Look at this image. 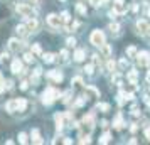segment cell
Instances as JSON below:
<instances>
[{"label": "cell", "mask_w": 150, "mask_h": 145, "mask_svg": "<svg viewBox=\"0 0 150 145\" xmlns=\"http://www.w3.org/2000/svg\"><path fill=\"white\" fill-rule=\"evenodd\" d=\"M57 96H59V93H57V91L52 90V88H47V90L42 93V101H44L46 105H51Z\"/></svg>", "instance_id": "6da1fadb"}, {"label": "cell", "mask_w": 150, "mask_h": 145, "mask_svg": "<svg viewBox=\"0 0 150 145\" xmlns=\"http://www.w3.org/2000/svg\"><path fill=\"white\" fill-rule=\"evenodd\" d=\"M17 12H19L22 17H27V19H30V17H35L32 7H30V5H27V4H19V5H17Z\"/></svg>", "instance_id": "7a4b0ae2"}, {"label": "cell", "mask_w": 150, "mask_h": 145, "mask_svg": "<svg viewBox=\"0 0 150 145\" xmlns=\"http://www.w3.org/2000/svg\"><path fill=\"white\" fill-rule=\"evenodd\" d=\"M89 41H91V44H95V46H101V44H105V34H103L101 30H93Z\"/></svg>", "instance_id": "3957f363"}, {"label": "cell", "mask_w": 150, "mask_h": 145, "mask_svg": "<svg viewBox=\"0 0 150 145\" xmlns=\"http://www.w3.org/2000/svg\"><path fill=\"white\" fill-rule=\"evenodd\" d=\"M93 125H95V122H93V117H91V115L84 117V118H83V122H81L83 133H91V130H93Z\"/></svg>", "instance_id": "277c9868"}, {"label": "cell", "mask_w": 150, "mask_h": 145, "mask_svg": "<svg viewBox=\"0 0 150 145\" xmlns=\"http://www.w3.org/2000/svg\"><path fill=\"white\" fill-rule=\"evenodd\" d=\"M61 22H62V19L59 17V15H56V14H51V15L47 17V24H49L52 29H59Z\"/></svg>", "instance_id": "5b68a950"}, {"label": "cell", "mask_w": 150, "mask_h": 145, "mask_svg": "<svg viewBox=\"0 0 150 145\" xmlns=\"http://www.w3.org/2000/svg\"><path fill=\"white\" fill-rule=\"evenodd\" d=\"M137 62H138V66H149V62H150L149 54L147 52H140L137 56Z\"/></svg>", "instance_id": "8992f818"}, {"label": "cell", "mask_w": 150, "mask_h": 145, "mask_svg": "<svg viewBox=\"0 0 150 145\" xmlns=\"http://www.w3.org/2000/svg\"><path fill=\"white\" fill-rule=\"evenodd\" d=\"M8 49H10L12 52H17V51L21 49V42L17 41V39H10V41H8Z\"/></svg>", "instance_id": "52a82bcc"}, {"label": "cell", "mask_w": 150, "mask_h": 145, "mask_svg": "<svg viewBox=\"0 0 150 145\" xmlns=\"http://www.w3.org/2000/svg\"><path fill=\"white\" fill-rule=\"evenodd\" d=\"M37 27H39V24H37V21H35V17H30L29 22H27V29L30 30V32H35Z\"/></svg>", "instance_id": "ba28073f"}, {"label": "cell", "mask_w": 150, "mask_h": 145, "mask_svg": "<svg viewBox=\"0 0 150 145\" xmlns=\"http://www.w3.org/2000/svg\"><path fill=\"white\" fill-rule=\"evenodd\" d=\"M137 29H138V32L145 34V32H147V29H149V24H147L145 21H138V22H137Z\"/></svg>", "instance_id": "9c48e42d"}, {"label": "cell", "mask_w": 150, "mask_h": 145, "mask_svg": "<svg viewBox=\"0 0 150 145\" xmlns=\"http://www.w3.org/2000/svg\"><path fill=\"white\" fill-rule=\"evenodd\" d=\"M5 108H7L8 113H14V111H17V100H12V101H8V103L5 105Z\"/></svg>", "instance_id": "30bf717a"}, {"label": "cell", "mask_w": 150, "mask_h": 145, "mask_svg": "<svg viewBox=\"0 0 150 145\" xmlns=\"http://www.w3.org/2000/svg\"><path fill=\"white\" fill-rule=\"evenodd\" d=\"M127 8H125V5H123V0H116L115 2V12H120V14H123Z\"/></svg>", "instance_id": "8fae6325"}, {"label": "cell", "mask_w": 150, "mask_h": 145, "mask_svg": "<svg viewBox=\"0 0 150 145\" xmlns=\"http://www.w3.org/2000/svg\"><path fill=\"white\" fill-rule=\"evenodd\" d=\"M21 69H22V62L19 61V59H15L14 62H12V73H21Z\"/></svg>", "instance_id": "7c38bea8"}, {"label": "cell", "mask_w": 150, "mask_h": 145, "mask_svg": "<svg viewBox=\"0 0 150 145\" xmlns=\"http://www.w3.org/2000/svg\"><path fill=\"white\" fill-rule=\"evenodd\" d=\"M27 32H30L27 29V25H17V34L22 35V37H25L27 35Z\"/></svg>", "instance_id": "4fadbf2b"}, {"label": "cell", "mask_w": 150, "mask_h": 145, "mask_svg": "<svg viewBox=\"0 0 150 145\" xmlns=\"http://www.w3.org/2000/svg\"><path fill=\"white\" fill-rule=\"evenodd\" d=\"M100 47H101V52H103V56H106V57H110V56H111V47H110L108 44H101Z\"/></svg>", "instance_id": "5bb4252c"}, {"label": "cell", "mask_w": 150, "mask_h": 145, "mask_svg": "<svg viewBox=\"0 0 150 145\" xmlns=\"http://www.w3.org/2000/svg\"><path fill=\"white\" fill-rule=\"evenodd\" d=\"M25 106H27V101L25 100H17V111H24L25 110Z\"/></svg>", "instance_id": "9a60e30c"}, {"label": "cell", "mask_w": 150, "mask_h": 145, "mask_svg": "<svg viewBox=\"0 0 150 145\" xmlns=\"http://www.w3.org/2000/svg\"><path fill=\"white\" fill-rule=\"evenodd\" d=\"M47 76L52 78V79H56V81H61V79H62V74H61V73H57V71H51Z\"/></svg>", "instance_id": "2e32d148"}, {"label": "cell", "mask_w": 150, "mask_h": 145, "mask_svg": "<svg viewBox=\"0 0 150 145\" xmlns=\"http://www.w3.org/2000/svg\"><path fill=\"white\" fill-rule=\"evenodd\" d=\"M74 59L76 61H83V59H84V51H83V49H78V51H76Z\"/></svg>", "instance_id": "e0dca14e"}, {"label": "cell", "mask_w": 150, "mask_h": 145, "mask_svg": "<svg viewBox=\"0 0 150 145\" xmlns=\"http://www.w3.org/2000/svg\"><path fill=\"white\" fill-rule=\"evenodd\" d=\"M32 142H35V144H42L41 137H39V132L37 130H32Z\"/></svg>", "instance_id": "ac0fdd59"}, {"label": "cell", "mask_w": 150, "mask_h": 145, "mask_svg": "<svg viewBox=\"0 0 150 145\" xmlns=\"http://www.w3.org/2000/svg\"><path fill=\"white\" fill-rule=\"evenodd\" d=\"M56 127H57V130H61L62 128V115H56Z\"/></svg>", "instance_id": "d6986e66"}, {"label": "cell", "mask_w": 150, "mask_h": 145, "mask_svg": "<svg viewBox=\"0 0 150 145\" xmlns=\"http://www.w3.org/2000/svg\"><path fill=\"white\" fill-rule=\"evenodd\" d=\"M115 128H122L123 127V122H122V117H116V120H115Z\"/></svg>", "instance_id": "ffe728a7"}, {"label": "cell", "mask_w": 150, "mask_h": 145, "mask_svg": "<svg viewBox=\"0 0 150 145\" xmlns=\"http://www.w3.org/2000/svg\"><path fill=\"white\" fill-rule=\"evenodd\" d=\"M128 79L132 81V84H135V81H137V73L135 71H132V73L128 74Z\"/></svg>", "instance_id": "44dd1931"}, {"label": "cell", "mask_w": 150, "mask_h": 145, "mask_svg": "<svg viewBox=\"0 0 150 145\" xmlns=\"http://www.w3.org/2000/svg\"><path fill=\"white\" fill-rule=\"evenodd\" d=\"M98 108H100V110H103V111H108L110 110V105L108 103H98Z\"/></svg>", "instance_id": "7402d4cb"}, {"label": "cell", "mask_w": 150, "mask_h": 145, "mask_svg": "<svg viewBox=\"0 0 150 145\" xmlns=\"http://www.w3.org/2000/svg\"><path fill=\"white\" fill-rule=\"evenodd\" d=\"M86 93H89V95H93V96H98V91L95 90V88H91V86H89V88H86Z\"/></svg>", "instance_id": "603a6c76"}, {"label": "cell", "mask_w": 150, "mask_h": 145, "mask_svg": "<svg viewBox=\"0 0 150 145\" xmlns=\"http://www.w3.org/2000/svg\"><path fill=\"white\" fill-rule=\"evenodd\" d=\"M127 54H128V56H135L137 54V49L133 47V46H130V47L127 49Z\"/></svg>", "instance_id": "cb8c5ba5"}, {"label": "cell", "mask_w": 150, "mask_h": 145, "mask_svg": "<svg viewBox=\"0 0 150 145\" xmlns=\"http://www.w3.org/2000/svg\"><path fill=\"white\" fill-rule=\"evenodd\" d=\"M118 29H120V25H118V24H110V30H111V32H118Z\"/></svg>", "instance_id": "d4e9b609"}, {"label": "cell", "mask_w": 150, "mask_h": 145, "mask_svg": "<svg viewBox=\"0 0 150 145\" xmlns=\"http://www.w3.org/2000/svg\"><path fill=\"white\" fill-rule=\"evenodd\" d=\"M100 142H101V144H108V142H110V133H105Z\"/></svg>", "instance_id": "484cf974"}, {"label": "cell", "mask_w": 150, "mask_h": 145, "mask_svg": "<svg viewBox=\"0 0 150 145\" xmlns=\"http://www.w3.org/2000/svg\"><path fill=\"white\" fill-rule=\"evenodd\" d=\"M19 140H21V144H27V135L25 133H21L19 135Z\"/></svg>", "instance_id": "4316f807"}, {"label": "cell", "mask_w": 150, "mask_h": 145, "mask_svg": "<svg viewBox=\"0 0 150 145\" xmlns=\"http://www.w3.org/2000/svg\"><path fill=\"white\" fill-rule=\"evenodd\" d=\"M44 61H46V62H52V61H54V56H52V54H46V56H44Z\"/></svg>", "instance_id": "83f0119b"}, {"label": "cell", "mask_w": 150, "mask_h": 145, "mask_svg": "<svg viewBox=\"0 0 150 145\" xmlns=\"http://www.w3.org/2000/svg\"><path fill=\"white\" fill-rule=\"evenodd\" d=\"M78 12H79V14H86V8H84V5H81V4H78Z\"/></svg>", "instance_id": "f1b7e54d"}, {"label": "cell", "mask_w": 150, "mask_h": 145, "mask_svg": "<svg viewBox=\"0 0 150 145\" xmlns=\"http://www.w3.org/2000/svg\"><path fill=\"white\" fill-rule=\"evenodd\" d=\"M32 51H34V54H41V47H39L37 44H34V46H32Z\"/></svg>", "instance_id": "f546056e"}, {"label": "cell", "mask_w": 150, "mask_h": 145, "mask_svg": "<svg viewBox=\"0 0 150 145\" xmlns=\"http://www.w3.org/2000/svg\"><path fill=\"white\" fill-rule=\"evenodd\" d=\"M61 19H62V21H64V22H69V14H68V12H62Z\"/></svg>", "instance_id": "4dcf8cb0"}, {"label": "cell", "mask_w": 150, "mask_h": 145, "mask_svg": "<svg viewBox=\"0 0 150 145\" xmlns=\"http://www.w3.org/2000/svg\"><path fill=\"white\" fill-rule=\"evenodd\" d=\"M84 71H86L88 74H91V73H93V66H91V64H88V66L84 68Z\"/></svg>", "instance_id": "1f68e13d"}, {"label": "cell", "mask_w": 150, "mask_h": 145, "mask_svg": "<svg viewBox=\"0 0 150 145\" xmlns=\"http://www.w3.org/2000/svg\"><path fill=\"white\" fill-rule=\"evenodd\" d=\"M68 46H69V47H74L76 41H74V39H68Z\"/></svg>", "instance_id": "d6a6232c"}, {"label": "cell", "mask_w": 150, "mask_h": 145, "mask_svg": "<svg viewBox=\"0 0 150 145\" xmlns=\"http://www.w3.org/2000/svg\"><path fill=\"white\" fill-rule=\"evenodd\" d=\"M108 69L110 71H115V62L113 61H108Z\"/></svg>", "instance_id": "836d02e7"}, {"label": "cell", "mask_w": 150, "mask_h": 145, "mask_svg": "<svg viewBox=\"0 0 150 145\" xmlns=\"http://www.w3.org/2000/svg\"><path fill=\"white\" fill-rule=\"evenodd\" d=\"M73 84H74V86H79V84H81V79H79V78H74V79H73Z\"/></svg>", "instance_id": "e575fe53"}, {"label": "cell", "mask_w": 150, "mask_h": 145, "mask_svg": "<svg viewBox=\"0 0 150 145\" xmlns=\"http://www.w3.org/2000/svg\"><path fill=\"white\" fill-rule=\"evenodd\" d=\"M0 57H2V62H5V61L8 59V54H5V52H4V54L0 56Z\"/></svg>", "instance_id": "d590c367"}, {"label": "cell", "mask_w": 150, "mask_h": 145, "mask_svg": "<svg viewBox=\"0 0 150 145\" xmlns=\"http://www.w3.org/2000/svg\"><path fill=\"white\" fill-rule=\"evenodd\" d=\"M24 57H25V61H27V62H30V61H32V59H34V57H32V56H30V54H25V56H24Z\"/></svg>", "instance_id": "8d00e7d4"}, {"label": "cell", "mask_w": 150, "mask_h": 145, "mask_svg": "<svg viewBox=\"0 0 150 145\" xmlns=\"http://www.w3.org/2000/svg\"><path fill=\"white\" fill-rule=\"evenodd\" d=\"M61 56L62 59H68V51H61Z\"/></svg>", "instance_id": "74e56055"}, {"label": "cell", "mask_w": 150, "mask_h": 145, "mask_svg": "<svg viewBox=\"0 0 150 145\" xmlns=\"http://www.w3.org/2000/svg\"><path fill=\"white\" fill-rule=\"evenodd\" d=\"M4 90V78H2V74H0V91Z\"/></svg>", "instance_id": "f35d334b"}, {"label": "cell", "mask_w": 150, "mask_h": 145, "mask_svg": "<svg viewBox=\"0 0 150 145\" xmlns=\"http://www.w3.org/2000/svg\"><path fill=\"white\" fill-rule=\"evenodd\" d=\"M120 66H122V68H127V61H125V59H122V61H120Z\"/></svg>", "instance_id": "ab89813d"}, {"label": "cell", "mask_w": 150, "mask_h": 145, "mask_svg": "<svg viewBox=\"0 0 150 145\" xmlns=\"http://www.w3.org/2000/svg\"><path fill=\"white\" fill-rule=\"evenodd\" d=\"M21 88H22V90H25V88H27V81H22V84H21Z\"/></svg>", "instance_id": "60d3db41"}, {"label": "cell", "mask_w": 150, "mask_h": 145, "mask_svg": "<svg viewBox=\"0 0 150 145\" xmlns=\"http://www.w3.org/2000/svg\"><path fill=\"white\" fill-rule=\"evenodd\" d=\"M88 142H89L88 137H86V138H81V144H88Z\"/></svg>", "instance_id": "b9f144b4"}, {"label": "cell", "mask_w": 150, "mask_h": 145, "mask_svg": "<svg viewBox=\"0 0 150 145\" xmlns=\"http://www.w3.org/2000/svg\"><path fill=\"white\" fill-rule=\"evenodd\" d=\"M145 135H147V138H150V128H147V130H145Z\"/></svg>", "instance_id": "7bdbcfd3"}, {"label": "cell", "mask_w": 150, "mask_h": 145, "mask_svg": "<svg viewBox=\"0 0 150 145\" xmlns=\"http://www.w3.org/2000/svg\"><path fill=\"white\" fill-rule=\"evenodd\" d=\"M147 34H149V35H150V25H149V29H147Z\"/></svg>", "instance_id": "ee69618b"}, {"label": "cell", "mask_w": 150, "mask_h": 145, "mask_svg": "<svg viewBox=\"0 0 150 145\" xmlns=\"http://www.w3.org/2000/svg\"><path fill=\"white\" fill-rule=\"evenodd\" d=\"M147 79H149V81H150V71H149V74H147Z\"/></svg>", "instance_id": "f6af8a7d"}, {"label": "cell", "mask_w": 150, "mask_h": 145, "mask_svg": "<svg viewBox=\"0 0 150 145\" xmlns=\"http://www.w3.org/2000/svg\"><path fill=\"white\" fill-rule=\"evenodd\" d=\"M30 2H32V4H37V2H39V0H30Z\"/></svg>", "instance_id": "bcb514c9"}, {"label": "cell", "mask_w": 150, "mask_h": 145, "mask_svg": "<svg viewBox=\"0 0 150 145\" xmlns=\"http://www.w3.org/2000/svg\"><path fill=\"white\" fill-rule=\"evenodd\" d=\"M149 17H150V10H149Z\"/></svg>", "instance_id": "7dc6e473"}, {"label": "cell", "mask_w": 150, "mask_h": 145, "mask_svg": "<svg viewBox=\"0 0 150 145\" xmlns=\"http://www.w3.org/2000/svg\"><path fill=\"white\" fill-rule=\"evenodd\" d=\"M62 2H64V0H62Z\"/></svg>", "instance_id": "c3c4849f"}]
</instances>
